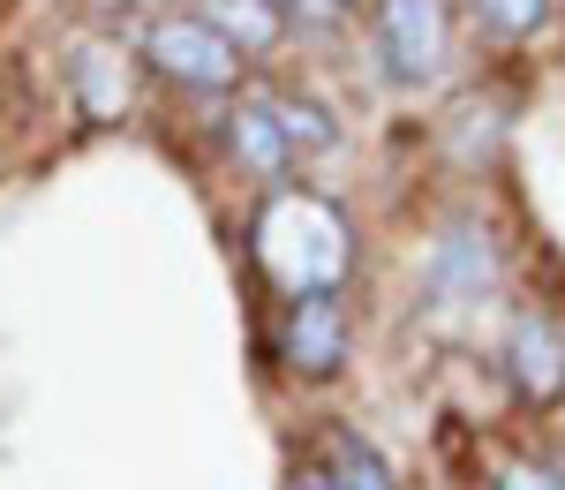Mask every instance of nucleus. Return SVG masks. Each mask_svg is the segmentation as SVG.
<instances>
[{"label": "nucleus", "mask_w": 565, "mask_h": 490, "mask_svg": "<svg viewBox=\"0 0 565 490\" xmlns=\"http://www.w3.org/2000/svg\"><path fill=\"white\" fill-rule=\"evenodd\" d=\"M295 490H332V468H309V476H295Z\"/></svg>", "instance_id": "15"}, {"label": "nucleus", "mask_w": 565, "mask_h": 490, "mask_svg": "<svg viewBox=\"0 0 565 490\" xmlns=\"http://www.w3.org/2000/svg\"><path fill=\"white\" fill-rule=\"evenodd\" d=\"M498 490H565V476L543 468V460H513V468L498 476Z\"/></svg>", "instance_id": "13"}, {"label": "nucleus", "mask_w": 565, "mask_h": 490, "mask_svg": "<svg viewBox=\"0 0 565 490\" xmlns=\"http://www.w3.org/2000/svg\"><path fill=\"white\" fill-rule=\"evenodd\" d=\"M257 257L287 295H340V279L354 271V234L324 196L279 189L257 220Z\"/></svg>", "instance_id": "1"}, {"label": "nucleus", "mask_w": 565, "mask_h": 490, "mask_svg": "<svg viewBox=\"0 0 565 490\" xmlns=\"http://www.w3.org/2000/svg\"><path fill=\"white\" fill-rule=\"evenodd\" d=\"M279 8H295L302 23H340V0H279Z\"/></svg>", "instance_id": "14"}, {"label": "nucleus", "mask_w": 565, "mask_h": 490, "mask_svg": "<svg viewBox=\"0 0 565 490\" xmlns=\"http://www.w3.org/2000/svg\"><path fill=\"white\" fill-rule=\"evenodd\" d=\"M452 0H377V53L392 84H430L445 61Z\"/></svg>", "instance_id": "3"}, {"label": "nucleus", "mask_w": 565, "mask_h": 490, "mask_svg": "<svg viewBox=\"0 0 565 490\" xmlns=\"http://www.w3.org/2000/svg\"><path fill=\"white\" fill-rule=\"evenodd\" d=\"M143 53H151V68L174 76L181 90H234L242 84V53L218 39L204 15H159L151 39H143Z\"/></svg>", "instance_id": "2"}, {"label": "nucleus", "mask_w": 565, "mask_h": 490, "mask_svg": "<svg viewBox=\"0 0 565 490\" xmlns=\"http://www.w3.org/2000/svg\"><path fill=\"white\" fill-rule=\"evenodd\" d=\"M505 370H513V393L527 407H558L565 401V332L551 317H521L513 340H505Z\"/></svg>", "instance_id": "6"}, {"label": "nucleus", "mask_w": 565, "mask_h": 490, "mask_svg": "<svg viewBox=\"0 0 565 490\" xmlns=\"http://www.w3.org/2000/svg\"><path fill=\"white\" fill-rule=\"evenodd\" d=\"M551 8H558V0H468L476 31H482V39H505V45L535 39V31L551 23Z\"/></svg>", "instance_id": "10"}, {"label": "nucleus", "mask_w": 565, "mask_h": 490, "mask_svg": "<svg viewBox=\"0 0 565 490\" xmlns=\"http://www.w3.org/2000/svg\"><path fill=\"white\" fill-rule=\"evenodd\" d=\"M204 23L242 61H264V53H279V39H287V8L279 0H204Z\"/></svg>", "instance_id": "9"}, {"label": "nucleus", "mask_w": 565, "mask_h": 490, "mask_svg": "<svg viewBox=\"0 0 565 490\" xmlns=\"http://www.w3.org/2000/svg\"><path fill=\"white\" fill-rule=\"evenodd\" d=\"M490 279H498V257H490V234H476V226H452L430 249V295H445V302H476V295H490Z\"/></svg>", "instance_id": "7"}, {"label": "nucleus", "mask_w": 565, "mask_h": 490, "mask_svg": "<svg viewBox=\"0 0 565 490\" xmlns=\"http://www.w3.org/2000/svg\"><path fill=\"white\" fill-rule=\"evenodd\" d=\"M226 151H234L257 181H279L287 167H295V143H287L279 114H271L264 98H249V106H234V114H226Z\"/></svg>", "instance_id": "8"}, {"label": "nucleus", "mask_w": 565, "mask_h": 490, "mask_svg": "<svg viewBox=\"0 0 565 490\" xmlns=\"http://www.w3.org/2000/svg\"><path fill=\"white\" fill-rule=\"evenodd\" d=\"M332 490H399L392 483V468L377 460V446H362L354 430L332 438Z\"/></svg>", "instance_id": "11"}, {"label": "nucleus", "mask_w": 565, "mask_h": 490, "mask_svg": "<svg viewBox=\"0 0 565 490\" xmlns=\"http://www.w3.org/2000/svg\"><path fill=\"white\" fill-rule=\"evenodd\" d=\"M68 90H76V106H84V121H121L136 98V68L129 53L114 39H84L68 45Z\"/></svg>", "instance_id": "5"}, {"label": "nucleus", "mask_w": 565, "mask_h": 490, "mask_svg": "<svg viewBox=\"0 0 565 490\" xmlns=\"http://www.w3.org/2000/svg\"><path fill=\"white\" fill-rule=\"evenodd\" d=\"M348 302L340 295H287V324H279V355L295 377H340V362H348Z\"/></svg>", "instance_id": "4"}, {"label": "nucleus", "mask_w": 565, "mask_h": 490, "mask_svg": "<svg viewBox=\"0 0 565 490\" xmlns=\"http://www.w3.org/2000/svg\"><path fill=\"white\" fill-rule=\"evenodd\" d=\"M264 106L279 114V129H287L295 151H332V143H340L332 114H324V106H309V98H264Z\"/></svg>", "instance_id": "12"}]
</instances>
